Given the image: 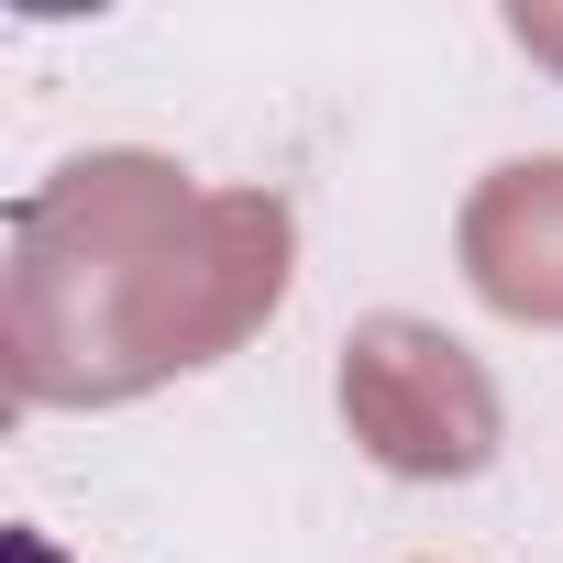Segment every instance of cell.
Instances as JSON below:
<instances>
[{
    "mask_svg": "<svg viewBox=\"0 0 563 563\" xmlns=\"http://www.w3.org/2000/svg\"><path fill=\"white\" fill-rule=\"evenodd\" d=\"M12 563H56V541L45 530H12Z\"/></svg>",
    "mask_w": 563,
    "mask_h": 563,
    "instance_id": "obj_1",
    "label": "cell"
}]
</instances>
